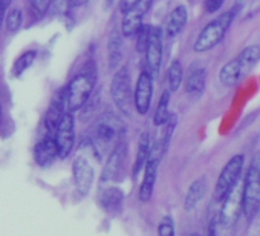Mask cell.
Instances as JSON below:
<instances>
[{"label": "cell", "instance_id": "obj_1", "mask_svg": "<svg viewBox=\"0 0 260 236\" xmlns=\"http://www.w3.org/2000/svg\"><path fill=\"white\" fill-rule=\"evenodd\" d=\"M240 10H242V4L237 0V4L231 10L219 14L216 19H213L210 23H207L204 26V29L199 33V36L193 45V51L194 52H208L213 48H216L225 39L226 33L230 31V28Z\"/></svg>", "mask_w": 260, "mask_h": 236}, {"label": "cell", "instance_id": "obj_2", "mask_svg": "<svg viewBox=\"0 0 260 236\" xmlns=\"http://www.w3.org/2000/svg\"><path fill=\"white\" fill-rule=\"evenodd\" d=\"M260 60V46L249 45L242 49L234 58L222 66L219 71V80L223 86L231 87L240 83L258 63Z\"/></svg>", "mask_w": 260, "mask_h": 236}, {"label": "cell", "instance_id": "obj_3", "mask_svg": "<svg viewBox=\"0 0 260 236\" xmlns=\"http://www.w3.org/2000/svg\"><path fill=\"white\" fill-rule=\"evenodd\" d=\"M96 74L93 69H86L75 75L66 87V106L71 112L81 109L87 104L93 94Z\"/></svg>", "mask_w": 260, "mask_h": 236}, {"label": "cell", "instance_id": "obj_4", "mask_svg": "<svg viewBox=\"0 0 260 236\" xmlns=\"http://www.w3.org/2000/svg\"><path fill=\"white\" fill-rule=\"evenodd\" d=\"M260 212V167L254 163L248 167L242 186V215L252 221Z\"/></svg>", "mask_w": 260, "mask_h": 236}, {"label": "cell", "instance_id": "obj_5", "mask_svg": "<svg viewBox=\"0 0 260 236\" xmlns=\"http://www.w3.org/2000/svg\"><path fill=\"white\" fill-rule=\"evenodd\" d=\"M220 210L216 216L219 233L220 231H231L240 219L242 215V186L239 183L225 195L220 201Z\"/></svg>", "mask_w": 260, "mask_h": 236}, {"label": "cell", "instance_id": "obj_6", "mask_svg": "<svg viewBox=\"0 0 260 236\" xmlns=\"http://www.w3.org/2000/svg\"><path fill=\"white\" fill-rule=\"evenodd\" d=\"M110 94L113 98L115 106L119 112L130 115L134 109V92H132V81H130V74L125 66L119 68L113 78L110 86Z\"/></svg>", "mask_w": 260, "mask_h": 236}, {"label": "cell", "instance_id": "obj_7", "mask_svg": "<svg viewBox=\"0 0 260 236\" xmlns=\"http://www.w3.org/2000/svg\"><path fill=\"white\" fill-rule=\"evenodd\" d=\"M243 163H245V155L236 154L226 161V164L220 170V175L214 187V199L217 202H220L225 198V195L239 183L243 170Z\"/></svg>", "mask_w": 260, "mask_h": 236}, {"label": "cell", "instance_id": "obj_8", "mask_svg": "<svg viewBox=\"0 0 260 236\" xmlns=\"http://www.w3.org/2000/svg\"><path fill=\"white\" fill-rule=\"evenodd\" d=\"M164 154H166V151L162 148V143H161V140H158L152 146L149 160L144 166V178H143V183L140 187V199L143 202L149 201L153 195L155 183H156V176H158V167H159V163H161Z\"/></svg>", "mask_w": 260, "mask_h": 236}, {"label": "cell", "instance_id": "obj_9", "mask_svg": "<svg viewBox=\"0 0 260 236\" xmlns=\"http://www.w3.org/2000/svg\"><path fill=\"white\" fill-rule=\"evenodd\" d=\"M118 123L113 120V118L104 116L98 122V125L93 129V135H92V146L96 152V155L101 158L106 152H110L113 149V146L116 144L118 140Z\"/></svg>", "mask_w": 260, "mask_h": 236}, {"label": "cell", "instance_id": "obj_10", "mask_svg": "<svg viewBox=\"0 0 260 236\" xmlns=\"http://www.w3.org/2000/svg\"><path fill=\"white\" fill-rule=\"evenodd\" d=\"M144 54H146L147 72H150L153 77H156L159 74L161 63H162V31H161V28L150 26Z\"/></svg>", "mask_w": 260, "mask_h": 236}, {"label": "cell", "instance_id": "obj_11", "mask_svg": "<svg viewBox=\"0 0 260 236\" xmlns=\"http://www.w3.org/2000/svg\"><path fill=\"white\" fill-rule=\"evenodd\" d=\"M55 135H54V141L57 146V152L60 158H66L69 157V154L74 149V116L71 112H64V115L61 116V120L58 122L57 128H55Z\"/></svg>", "mask_w": 260, "mask_h": 236}, {"label": "cell", "instance_id": "obj_12", "mask_svg": "<svg viewBox=\"0 0 260 236\" xmlns=\"http://www.w3.org/2000/svg\"><path fill=\"white\" fill-rule=\"evenodd\" d=\"M152 8V0H138L137 5L124 13L122 25H121V33L124 37H134L138 29L143 26L144 16L150 11Z\"/></svg>", "mask_w": 260, "mask_h": 236}, {"label": "cell", "instance_id": "obj_13", "mask_svg": "<svg viewBox=\"0 0 260 236\" xmlns=\"http://www.w3.org/2000/svg\"><path fill=\"white\" fill-rule=\"evenodd\" d=\"M153 97V75L147 71L141 72L134 91V107L140 115H146L150 109Z\"/></svg>", "mask_w": 260, "mask_h": 236}, {"label": "cell", "instance_id": "obj_14", "mask_svg": "<svg viewBox=\"0 0 260 236\" xmlns=\"http://www.w3.org/2000/svg\"><path fill=\"white\" fill-rule=\"evenodd\" d=\"M72 173H74V183H75V189L78 190L80 195L86 196L93 184V167L89 163L87 158L84 157H78L74 164H72Z\"/></svg>", "mask_w": 260, "mask_h": 236}, {"label": "cell", "instance_id": "obj_15", "mask_svg": "<svg viewBox=\"0 0 260 236\" xmlns=\"http://www.w3.org/2000/svg\"><path fill=\"white\" fill-rule=\"evenodd\" d=\"M124 157H125V149H124L122 143L119 141L110 151V155H109V158L104 164L103 173H101V181H115L119 176Z\"/></svg>", "mask_w": 260, "mask_h": 236}, {"label": "cell", "instance_id": "obj_16", "mask_svg": "<svg viewBox=\"0 0 260 236\" xmlns=\"http://www.w3.org/2000/svg\"><path fill=\"white\" fill-rule=\"evenodd\" d=\"M64 107H66V89L63 91H58L52 101H51V106L48 109V113L45 116V125H46V129L49 132H54L58 122L61 120V116L64 115Z\"/></svg>", "mask_w": 260, "mask_h": 236}, {"label": "cell", "instance_id": "obj_17", "mask_svg": "<svg viewBox=\"0 0 260 236\" xmlns=\"http://www.w3.org/2000/svg\"><path fill=\"white\" fill-rule=\"evenodd\" d=\"M205 80H207V71L199 63H194L188 68L185 75V92L190 95H201L205 89Z\"/></svg>", "mask_w": 260, "mask_h": 236}, {"label": "cell", "instance_id": "obj_18", "mask_svg": "<svg viewBox=\"0 0 260 236\" xmlns=\"http://www.w3.org/2000/svg\"><path fill=\"white\" fill-rule=\"evenodd\" d=\"M188 20V11L184 5L176 7L167 17L164 25V34L167 39H175L187 25Z\"/></svg>", "mask_w": 260, "mask_h": 236}, {"label": "cell", "instance_id": "obj_19", "mask_svg": "<svg viewBox=\"0 0 260 236\" xmlns=\"http://www.w3.org/2000/svg\"><path fill=\"white\" fill-rule=\"evenodd\" d=\"M58 157L57 146L54 141V137H45L39 141V144L34 149V158L39 166H49L54 163V160Z\"/></svg>", "mask_w": 260, "mask_h": 236}, {"label": "cell", "instance_id": "obj_20", "mask_svg": "<svg viewBox=\"0 0 260 236\" xmlns=\"http://www.w3.org/2000/svg\"><path fill=\"white\" fill-rule=\"evenodd\" d=\"M122 33L121 29H113L109 36V42H107V54H109V66L110 68H116L124 57V43H122Z\"/></svg>", "mask_w": 260, "mask_h": 236}, {"label": "cell", "instance_id": "obj_21", "mask_svg": "<svg viewBox=\"0 0 260 236\" xmlns=\"http://www.w3.org/2000/svg\"><path fill=\"white\" fill-rule=\"evenodd\" d=\"M205 190H207V180L204 176L194 180L188 190H187V195H185V201H184V209L187 212H191L198 207V204L202 201L204 195H205Z\"/></svg>", "mask_w": 260, "mask_h": 236}, {"label": "cell", "instance_id": "obj_22", "mask_svg": "<svg viewBox=\"0 0 260 236\" xmlns=\"http://www.w3.org/2000/svg\"><path fill=\"white\" fill-rule=\"evenodd\" d=\"M122 199L124 195L119 189L116 187H109L104 189L100 195V204L107 213H118L122 207Z\"/></svg>", "mask_w": 260, "mask_h": 236}, {"label": "cell", "instance_id": "obj_23", "mask_svg": "<svg viewBox=\"0 0 260 236\" xmlns=\"http://www.w3.org/2000/svg\"><path fill=\"white\" fill-rule=\"evenodd\" d=\"M150 149H152V141H150V134L144 132L140 138V143H138V154H137V158H135V164H134V169H132V173L134 176L137 178L141 170L144 169L147 160H149V155H150Z\"/></svg>", "mask_w": 260, "mask_h": 236}, {"label": "cell", "instance_id": "obj_24", "mask_svg": "<svg viewBox=\"0 0 260 236\" xmlns=\"http://www.w3.org/2000/svg\"><path fill=\"white\" fill-rule=\"evenodd\" d=\"M169 115H170V91H164L153 115L155 126H162L167 122Z\"/></svg>", "mask_w": 260, "mask_h": 236}, {"label": "cell", "instance_id": "obj_25", "mask_svg": "<svg viewBox=\"0 0 260 236\" xmlns=\"http://www.w3.org/2000/svg\"><path fill=\"white\" fill-rule=\"evenodd\" d=\"M184 81V69L179 60H175L167 72V83H169V91L176 92Z\"/></svg>", "mask_w": 260, "mask_h": 236}, {"label": "cell", "instance_id": "obj_26", "mask_svg": "<svg viewBox=\"0 0 260 236\" xmlns=\"http://www.w3.org/2000/svg\"><path fill=\"white\" fill-rule=\"evenodd\" d=\"M36 58H37V52L36 51H26V52H23L14 62V65H13V74L16 77H20L28 68H31V65L36 62Z\"/></svg>", "mask_w": 260, "mask_h": 236}, {"label": "cell", "instance_id": "obj_27", "mask_svg": "<svg viewBox=\"0 0 260 236\" xmlns=\"http://www.w3.org/2000/svg\"><path fill=\"white\" fill-rule=\"evenodd\" d=\"M162 126H166V129H164V135L161 138V143H162L164 151L167 152V149L170 146V141L173 138V134L176 131V126H178V115L176 113H170L169 118H167V122Z\"/></svg>", "mask_w": 260, "mask_h": 236}, {"label": "cell", "instance_id": "obj_28", "mask_svg": "<svg viewBox=\"0 0 260 236\" xmlns=\"http://www.w3.org/2000/svg\"><path fill=\"white\" fill-rule=\"evenodd\" d=\"M22 22H23V14L20 10L14 8L8 13L7 16V29L10 33H17L22 26Z\"/></svg>", "mask_w": 260, "mask_h": 236}, {"label": "cell", "instance_id": "obj_29", "mask_svg": "<svg viewBox=\"0 0 260 236\" xmlns=\"http://www.w3.org/2000/svg\"><path fill=\"white\" fill-rule=\"evenodd\" d=\"M51 4H52V0H31L29 8H31L32 16L40 19L42 16L46 14V11L49 10Z\"/></svg>", "mask_w": 260, "mask_h": 236}, {"label": "cell", "instance_id": "obj_30", "mask_svg": "<svg viewBox=\"0 0 260 236\" xmlns=\"http://www.w3.org/2000/svg\"><path fill=\"white\" fill-rule=\"evenodd\" d=\"M158 234H161V236H172V234H175V221H173L172 216H164L159 221Z\"/></svg>", "mask_w": 260, "mask_h": 236}, {"label": "cell", "instance_id": "obj_31", "mask_svg": "<svg viewBox=\"0 0 260 236\" xmlns=\"http://www.w3.org/2000/svg\"><path fill=\"white\" fill-rule=\"evenodd\" d=\"M149 31H150V26H144V25H143V26L138 29V33L135 34L137 39H138L137 46H138V51H140V52H144V48H146L147 39H149Z\"/></svg>", "mask_w": 260, "mask_h": 236}, {"label": "cell", "instance_id": "obj_32", "mask_svg": "<svg viewBox=\"0 0 260 236\" xmlns=\"http://www.w3.org/2000/svg\"><path fill=\"white\" fill-rule=\"evenodd\" d=\"M223 2L225 0H204V11L207 14H214L222 8Z\"/></svg>", "mask_w": 260, "mask_h": 236}, {"label": "cell", "instance_id": "obj_33", "mask_svg": "<svg viewBox=\"0 0 260 236\" xmlns=\"http://www.w3.org/2000/svg\"><path fill=\"white\" fill-rule=\"evenodd\" d=\"M138 0H119V11L124 14L127 13L128 10H132L135 5H137Z\"/></svg>", "mask_w": 260, "mask_h": 236}, {"label": "cell", "instance_id": "obj_34", "mask_svg": "<svg viewBox=\"0 0 260 236\" xmlns=\"http://www.w3.org/2000/svg\"><path fill=\"white\" fill-rule=\"evenodd\" d=\"M7 8H8V4H5L4 0H0V28H2L4 19H5V14H7Z\"/></svg>", "mask_w": 260, "mask_h": 236}, {"label": "cell", "instance_id": "obj_35", "mask_svg": "<svg viewBox=\"0 0 260 236\" xmlns=\"http://www.w3.org/2000/svg\"><path fill=\"white\" fill-rule=\"evenodd\" d=\"M89 0H68V7L69 8H78L84 4H87Z\"/></svg>", "mask_w": 260, "mask_h": 236}, {"label": "cell", "instance_id": "obj_36", "mask_svg": "<svg viewBox=\"0 0 260 236\" xmlns=\"http://www.w3.org/2000/svg\"><path fill=\"white\" fill-rule=\"evenodd\" d=\"M109 2H112V0H109Z\"/></svg>", "mask_w": 260, "mask_h": 236}]
</instances>
